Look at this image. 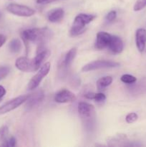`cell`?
Listing matches in <instances>:
<instances>
[{
  "instance_id": "1",
  "label": "cell",
  "mask_w": 146,
  "mask_h": 147,
  "mask_svg": "<svg viewBox=\"0 0 146 147\" xmlns=\"http://www.w3.org/2000/svg\"><path fill=\"white\" fill-rule=\"evenodd\" d=\"M52 36V32L47 27L42 28H31L25 30L21 33V37L25 45L29 42L42 45L48 41Z\"/></svg>"
},
{
  "instance_id": "2",
  "label": "cell",
  "mask_w": 146,
  "mask_h": 147,
  "mask_svg": "<svg viewBox=\"0 0 146 147\" xmlns=\"http://www.w3.org/2000/svg\"><path fill=\"white\" fill-rule=\"evenodd\" d=\"M96 18V15L81 13L77 15L70 29V35L72 37L80 35L85 31L86 26Z\"/></svg>"
},
{
  "instance_id": "3",
  "label": "cell",
  "mask_w": 146,
  "mask_h": 147,
  "mask_svg": "<svg viewBox=\"0 0 146 147\" xmlns=\"http://www.w3.org/2000/svg\"><path fill=\"white\" fill-rule=\"evenodd\" d=\"M77 110H78L79 115L84 121V124L89 126L92 124L95 117L94 108L92 105L87 102H80L78 104Z\"/></svg>"
},
{
  "instance_id": "4",
  "label": "cell",
  "mask_w": 146,
  "mask_h": 147,
  "mask_svg": "<svg viewBox=\"0 0 146 147\" xmlns=\"http://www.w3.org/2000/svg\"><path fill=\"white\" fill-rule=\"evenodd\" d=\"M50 67H51V63L50 62L44 63L40 67V70H38L37 73L29 80L27 88L29 90H32L37 88L40 86V83L42 81L43 79L48 75L50 70Z\"/></svg>"
},
{
  "instance_id": "5",
  "label": "cell",
  "mask_w": 146,
  "mask_h": 147,
  "mask_svg": "<svg viewBox=\"0 0 146 147\" xmlns=\"http://www.w3.org/2000/svg\"><path fill=\"white\" fill-rule=\"evenodd\" d=\"M15 66L20 71L31 73L35 72L40 68L36 63L34 58H28L27 57H20L16 60Z\"/></svg>"
},
{
  "instance_id": "6",
  "label": "cell",
  "mask_w": 146,
  "mask_h": 147,
  "mask_svg": "<svg viewBox=\"0 0 146 147\" xmlns=\"http://www.w3.org/2000/svg\"><path fill=\"white\" fill-rule=\"evenodd\" d=\"M120 66V63L111 60H96L91 62L84 65L82 68V71L89 72L92 70H99V69L113 68Z\"/></svg>"
},
{
  "instance_id": "7",
  "label": "cell",
  "mask_w": 146,
  "mask_h": 147,
  "mask_svg": "<svg viewBox=\"0 0 146 147\" xmlns=\"http://www.w3.org/2000/svg\"><path fill=\"white\" fill-rule=\"evenodd\" d=\"M7 10L11 14L19 17H29L35 14V10L31 7L21 4H14V3L7 5Z\"/></svg>"
},
{
  "instance_id": "8",
  "label": "cell",
  "mask_w": 146,
  "mask_h": 147,
  "mask_svg": "<svg viewBox=\"0 0 146 147\" xmlns=\"http://www.w3.org/2000/svg\"><path fill=\"white\" fill-rule=\"evenodd\" d=\"M29 97V95H22L7 102L3 106H0V115L5 114L16 109L19 106H21L22 103H25Z\"/></svg>"
},
{
  "instance_id": "9",
  "label": "cell",
  "mask_w": 146,
  "mask_h": 147,
  "mask_svg": "<svg viewBox=\"0 0 146 147\" xmlns=\"http://www.w3.org/2000/svg\"><path fill=\"white\" fill-rule=\"evenodd\" d=\"M76 100V96L67 89L60 90L56 93L54 96V100L59 103H66L73 102Z\"/></svg>"
},
{
  "instance_id": "10",
  "label": "cell",
  "mask_w": 146,
  "mask_h": 147,
  "mask_svg": "<svg viewBox=\"0 0 146 147\" xmlns=\"http://www.w3.org/2000/svg\"><path fill=\"white\" fill-rule=\"evenodd\" d=\"M112 34L106 32H99L97 34L95 42V48L97 50H103V49L108 48L110 40H111Z\"/></svg>"
},
{
  "instance_id": "11",
  "label": "cell",
  "mask_w": 146,
  "mask_h": 147,
  "mask_svg": "<svg viewBox=\"0 0 146 147\" xmlns=\"http://www.w3.org/2000/svg\"><path fill=\"white\" fill-rule=\"evenodd\" d=\"M136 47L140 53H143L146 46V30L144 28H139L135 32Z\"/></svg>"
},
{
  "instance_id": "12",
  "label": "cell",
  "mask_w": 146,
  "mask_h": 147,
  "mask_svg": "<svg viewBox=\"0 0 146 147\" xmlns=\"http://www.w3.org/2000/svg\"><path fill=\"white\" fill-rule=\"evenodd\" d=\"M108 48L113 53L119 54V53H121L123 52V48H124V45H123V41L120 37L116 35H112Z\"/></svg>"
},
{
  "instance_id": "13",
  "label": "cell",
  "mask_w": 146,
  "mask_h": 147,
  "mask_svg": "<svg viewBox=\"0 0 146 147\" xmlns=\"http://www.w3.org/2000/svg\"><path fill=\"white\" fill-rule=\"evenodd\" d=\"M44 94L42 90L37 91L33 93V94L29 95V98L26 101V103H27V109L33 108L34 106L40 103L44 99Z\"/></svg>"
},
{
  "instance_id": "14",
  "label": "cell",
  "mask_w": 146,
  "mask_h": 147,
  "mask_svg": "<svg viewBox=\"0 0 146 147\" xmlns=\"http://www.w3.org/2000/svg\"><path fill=\"white\" fill-rule=\"evenodd\" d=\"M64 16V11L62 8H56L50 10L47 14V18L50 22L56 23L60 22Z\"/></svg>"
},
{
  "instance_id": "15",
  "label": "cell",
  "mask_w": 146,
  "mask_h": 147,
  "mask_svg": "<svg viewBox=\"0 0 146 147\" xmlns=\"http://www.w3.org/2000/svg\"><path fill=\"white\" fill-rule=\"evenodd\" d=\"M77 53V47H72V48H71L68 52H67V53L66 54V55L64 56V65L66 67H69L71 65L73 60L75 58Z\"/></svg>"
},
{
  "instance_id": "16",
  "label": "cell",
  "mask_w": 146,
  "mask_h": 147,
  "mask_svg": "<svg viewBox=\"0 0 146 147\" xmlns=\"http://www.w3.org/2000/svg\"><path fill=\"white\" fill-rule=\"evenodd\" d=\"M84 97L89 100H94L97 103H102L106 99V96L102 93H87L84 95Z\"/></svg>"
},
{
  "instance_id": "17",
  "label": "cell",
  "mask_w": 146,
  "mask_h": 147,
  "mask_svg": "<svg viewBox=\"0 0 146 147\" xmlns=\"http://www.w3.org/2000/svg\"><path fill=\"white\" fill-rule=\"evenodd\" d=\"M113 79L111 76H104V77L100 78L97 81V88L99 90H102L105 88L113 83Z\"/></svg>"
},
{
  "instance_id": "18",
  "label": "cell",
  "mask_w": 146,
  "mask_h": 147,
  "mask_svg": "<svg viewBox=\"0 0 146 147\" xmlns=\"http://www.w3.org/2000/svg\"><path fill=\"white\" fill-rule=\"evenodd\" d=\"M10 51L13 53H17L21 50V43L19 39H13L9 45Z\"/></svg>"
},
{
  "instance_id": "19",
  "label": "cell",
  "mask_w": 146,
  "mask_h": 147,
  "mask_svg": "<svg viewBox=\"0 0 146 147\" xmlns=\"http://www.w3.org/2000/svg\"><path fill=\"white\" fill-rule=\"evenodd\" d=\"M120 80H121V81L123 83H126V84H133V83H135L136 80H137V78L135 76H132V75L125 74L121 76Z\"/></svg>"
},
{
  "instance_id": "20",
  "label": "cell",
  "mask_w": 146,
  "mask_h": 147,
  "mask_svg": "<svg viewBox=\"0 0 146 147\" xmlns=\"http://www.w3.org/2000/svg\"><path fill=\"white\" fill-rule=\"evenodd\" d=\"M146 7V0H137L133 7L135 11H138L143 9Z\"/></svg>"
},
{
  "instance_id": "21",
  "label": "cell",
  "mask_w": 146,
  "mask_h": 147,
  "mask_svg": "<svg viewBox=\"0 0 146 147\" xmlns=\"http://www.w3.org/2000/svg\"><path fill=\"white\" fill-rule=\"evenodd\" d=\"M16 144H17V140H16L14 136H11L9 139H6L5 140L3 141V144H1V146L13 147L16 146Z\"/></svg>"
},
{
  "instance_id": "22",
  "label": "cell",
  "mask_w": 146,
  "mask_h": 147,
  "mask_svg": "<svg viewBox=\"0 0 146 147\" xmlns=\"http://www.w3.org/2000/svg\"><path fill=\"white\" fill-rule=\"evenodd\" d=\"M137 119H138V116H137V113H134V112H132V113H129L126 116L125 121L127 123H132L136 121L137 120Z\"/></svg>"
},
{
  "instance_id": "23",
  "label": "cell",
  "mask_w": 146,
  "mask_h": 147,
  "mask_svg": "<svg viewBox=\"0 0 146 147\" xmlns=\"http://www.w3.org/2000/svg\"><path fill=\"white\" fill-rule=\"evenodd\" d=\"M9 133V129L7 126H3L0 128V141L3 142L7 139Z\"/></svg>"
},
{
  "instance_id": "24",
  "label": "cell",
  "mask_w": 146,
  "mask_h": 147,
  "mask_svg": "<svg viewBox=\"0 0 146 147\" xmlns=\"http://www.w3.org/2000/svg\"><path fill=\"white\" fill-rule=\"evenodd\" d=\"M9 71H10L9 67H6V66L0 67V80L5 78L8 76L9 73Z\"/></svg>"
},
{
  "instance_id": "25",
  "label": "cell",
  "mask_w": 146,
  "mask_h": 147,
  "mask_svg": "<svg viewBox=\"0 0 146 147\" xmlns=\"http://www.w3.org/2000/svg\"><path fill=\"white\" fill-rule=\"evenodd\" d=\"M117 17V12L115 11H110L106 16V20L108 22H113Z\"/></svg>"
},
{
  "instance_id": "26",
  "label": "cell",
  "mask_w": 146,
  "mask_h": 147,
  "mask_svg": "<svg viewBox=\"0 0 146 147\" xmlns=\"http://www.w3.org/2000/svg\"><path fill=\"white\" fill-rule=\"evenodd\" d=\"M57 1H60V0H37V2L40 4H47Z\"/></svg>"
},
{
  "instance_id": "27",
  "label": "cell",
  "mask_w": 146,
  "mask_h": 147,
  "mask_svg": "<svg viewBox=\"0 0 146 147\" xmlns=\"http://www.w3.org/2000/svg\"><path fill=\"white\" fill-rule=\"evenodd\" d=\"M6 40H7L6 36H4L2 34H0V47H2L3 45L6 42Z\"/></svg>"
},
{
  "instance_id": "28",
  "label": "cell",
  "mask_w": 146,
  "mask_h": 147,
  "mask_svg": "<svg viewBox=\"0 0 146 147\" xmlns=\"http://www.w3.org/2000/svg\"><path fill=\"white\" fill-rule=\"evenodd\" d=\"M6 90L2 86H0V100L5 96Z\"/></svg>"
},
{
  "instance_id": "29",
  "label": "cell",
  "mask_w": 146,
  "mask_h": 147,
  "mask_svg": "<svg viewBox=\"0 0 146 147\" xmlns=\"http://www.w3.org/2000/svg\"><path fill=\"white\" fill-rule=\"evenodd\" d=\"M1 17V12H0V17Z\"/></svg>"
}]
</instances>
